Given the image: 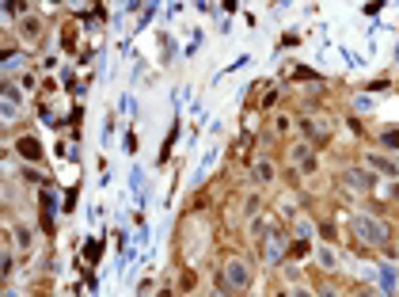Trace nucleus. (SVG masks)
Masks as SVG:
<instances>
[{"label":"nucleus","instance_id":"nucleus-1","mask_svg":"<svg viewBox=\"0 0 399 297\" xmlns=\"http://www.w3.org/2000/svg\"><path fill=\"white\" fill-rule=\"evenodd\" d=\"M354 233L361 236L365 244H380L384 240V229L376 225V221H369V217H354Z\"/></svg>","mask_w":399,"mask_h":297},{"label":"nucleus","instance_id":"nucleus-2","mask_svg":"<svg viewBox=\"0 0 399 297\" xmlns=\"http://www.w3.org/2000/svg\"><path fill=\"white\" fill-rule=\"evenodd\" d=\"M225 278L232 282L236 289H243V286H247V278H251V274L243 271V263H228V267H225Z\"/></svg>","mask_w":399,"mask_h":297},{"label":"nucleus","instance_id":"nucleus-3","mask_svg":"<svg viewBox=\"0 0 399 297\" xmlns=\"http://www.w3.org/2000/svg\"><path fill=\"white\" fill-rule=\"evenodd\" d=\"M19 153H23L27 160H38V157H42V148H38L35 137H23V141H19Z\"/></svg>","mask_w":399,"mask_h":297},{"label":"nucleus","instance_id":"nucleus-4","mask_svg":"<svg viewBox=\"0 0 399 297\" xmlns=\"http://www.w3.org/2000/svg\"><path fill=\"white\" fill-rule=\"evenodd\" d=\"M270 175H274V168H270L266 160H262V164H255V179H259V183H266Z\"/></svg>","mask_w":399,"mask_h":297},{"label":"nucleus","instance_id":"nucleus-5","mask_svg":"<svg viewBox=\"0 0 399 297\" xmlns=\"http://www.w3.org/2000/svg\"><path fill=\"white\" fill-rule=\"evenodd\" d=\"M38 31H42V27H38V19H23V35H27V38H38Z\"/></svg>","mask_w":399,"mask_h":297},{"label":"nucleus","instance_id":"nucleus-6","mask_svg":"<svg viewBox=\"0 0 399 297\" xmlns=\"http://www.w3.org/2000/svg\"><path fill=\"white\" fill-rule=\"evenodd\" d=\"M373 168H380V172H384V175H395V168H391V164H388V160H380V157H373Z\"/></svg>","mask_w":399,"mask_h":297},{"label":"nucleus","instance_id":"nucleus-7","mask_svg":"<svg viewBox=\"0 0 399 297\" xmlns=\"http://www.w3.org/2000/svg\"><path fill=\"white\" fill-rule=\"evenodd\" d=\"M384 145H391V148H399V130H384Z\"/></svg>","mask_w":399,"mask_h":297},{"label":"nucleus","instance_id":"nucleus-8","mask_svg":"<svg viewBox=\"0 0 399 297\" xmlns=\"http://www.w3.org/2000/svg\"><path fill=\"white\" fill-rule=\"evenodd\" d=\"M296 297H312V293H304V289H301V293H296Z\"/></svg>","mask_w":399,"mask_h":297},{"label":"nucleus","instance_id":"nucleus-9","mask_svg":"<svg viewBox=\"0 0 399 297\" xmlns=\"http://www.w3.org/2000/svg\"><path fill=\"white\" fill-rule=\"evenodd\" d=\"M160 297H171V293H167V289H164V293H160Z\"/></svg>","mask_w":399,"mask_h":297}]
</instances>
